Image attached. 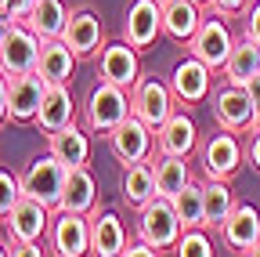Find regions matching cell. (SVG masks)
<instances>
[{
  "mask_svg": "<svg viewBox=\"0 0 260 257\" xmlns=\"http://www.w3.org/2000/svg\"><path fill=\"white\" fill-rule=\"evenodd\" d=\"M65 174H69V167L61 163V159L47 149L44 156H32L25 170H22V192L32 199H40L44 207L58 210L61 207V192H65Z\"/></svg>",
  "mask_w": 260,
  "mask_h": 257,
  "instance_id": "1",
  "label": "cell"
},
{
  "mask_svg": "<svg viewBox=\"0 0 260 257\" xmlns=\"http://www.w3.org/2000/svg\"><path fill=\"white\" fill-rule=\"evenodd\" d=\"M181 232H184V224H181L177 207H174L170 196H152L145 207H138V236L148 239L159 253L174 250Z\"/></svg>",
  "mask_w": 260,
  "mask_h": 257,
  "instance_id": "2",
  "label": "cell"
},
{
  "mask_svg": "<svg viewBox=\"0 0 260 257\" xmlns=\"http://www.w3.org/2000/svg\"><path fill=\"white\" fill-rule=\"evenodd\" d=\"M126 116H130V91L126 87L102 80L87 94V127L94 134H105L109 138Z\"/></svg>",
  "mask_w": 260,
  "mask_h": 257,
  "instance_id": "3",
  "label": "cell"
},
{
  "mask_svg": "<svg viewBox=\"0 0 260 257\" xmlns=\"http://www.w3.org/2000/svg\"><path fill=\"white\" fill-rule=\"evenodd\" d=\"M40 37L32 33L25 22H11L0 37V73L8 80L22 76V73H37V62H40Z\"/></svg>",
  "mask_w": 260,
  "mask_h": 257,
  "instance_id": "4",
  "label": "cell"
},
{
  "mask_svg": "<svg viewBox=\"0 0 260 257\" xmlns=\"http://www.w3.org/2000/svg\"><path fill=\"white\" fill-rule=\"evenodd\" d=\"M174 91L170 83H162L159 76H141L134 87H130V112L138 120H145L152 131H159L177 109H174Z\"/></svg>",
  "mask_w": 260,
  "mask_h": 257,
  "instance_id": "5",
  "label": "cell"
},
{
  "mask_svg": "<svg viewBox=\"0 0 260 257\" xmlns=\"http://www.w3.org/2000/svg\"><path fill=\"white\" fill-rule=\"evenodd\" d=\"M213 120H217V127H224V131L246 134L249 127L260 120V112H256V105H253L246 87L224 80V87L213 91Z\"/></svg>",
  "mask_w": 260,
  "mask_h": 257,
  "instance_id": "6",
  "label": "cell"
},
{
  "mask_svg": "<svg viewBox=\"0 0 260 257\" xmlns=\"http://www.w3.org/2000/svg\"><path fill=\"white\" fill-rule=\"evenodd\" d=\"M224 18H228V15H220V11H217V15H210V18H203L199 33L188 40V51L199 58V62H206L213 73H220V69H224L228 54H232V47H235V37H232V29H228V22H224Z\"/></svg>",
  "mask_w": 260,
  "mask_h": 257,
  "instance_id": "7",
  "label": "cell"
},
{
  "mask_svg": "<svg viewBox=\"0 0 260 257\" xmlns=\"http://www.w3.org/2000/svg\"><path fill=\"white\" fill-rule=\"evenodd\" d=\"M51 250L58 257H83L90 253V214H76L58 207L51 217Z\"/></svg>",
  "mask_w": 260,
  "mask_h": 257,
  "instance_id": "8",
  "label": "cell"
},
{
  "mask_svg": "<svg viewBox=\"0 0 260 257\" xmlns=\"http://www.w3.org/2000/svg\"><path fill=\"white\" fill-rule=\"evenodd\" d=\"M242 159H246V145L239 141L235 131H224V127L217 134H210L206 145H203V170H206V178H228L232 181L239 174V167H242Z\"/></svg>",
  "mask_w": 260,
  "mask_h": 257,
  "instance_id": "9",
  "label": "cell"
},
{
  "mask_svg": "<svg viewBox=\"0 0 260 257\" xmlns=\"http://www.w3.org/2000/svg\"><path fill=\"white\" fill-rule=\"evenodd\" d=\"M109 145H112V156L119 159V163H141V159H152V149H155V131L138 120L134 112H130L116 131L109 134Z\"/></svg>",
  "mask_w": 260,
  "mask_h": 257,
  "instance_id": "10",
  "label": "cell"
},
{
  "mask_svg": "<svg viewBox=\"0 0 260 257\" xmlns=\"http://www.w3.org/2000/svg\"><path fill=\"white\" fill-rule=\"evenodd\" d=\"M98 76L130 91L141 80V51L134 44H126V40L105 44L102 51H98Z\"/></svg>",
  "mask_w": 260,
  "mask_h": 257,
  "instance_id": "11",
  "label": "cell"
},
{
  "mask_svg": "<svg viewBox=\"0 0 260 257\" xmlns=\"http://www.w3.org/2000/svg\"><path fill=\"white\" fill-rule=\"evenodd\" d=\"M51 207H44L40 199L32 196H22L11 214L4 217V229H8V239L11 243H32V239H44L51 232Z\"/></svg>",
  "mask_w": 260,
  "mask_h": 257,
  "instance_id": "12",
  "label": "cell"
},
{
  "mask_svg": "<svg viewBox=\"0 0 260 257\" xmlns=\"http://www.w3.org/2000/svg\"><path fill=\"white\" fill-rule=\"evenodd\" d=\"M210 87H213V69L206 66V62H199L195 54L181 58L174 73H170V91L174 98L184 102V105H199L210 98Z\"/></svg>",
  "mask_w": 260,
  "mask_h": 257,
  "instance_id": "13",
  "label": "cell"
},
{
  "mask_svg": "<svg viewBox=\"0 0 260 257\" xmlns=\"http://www.w3.org/2000/svg\"><path fill=\"white\" fill-rule=\"evenodd\" d=\"M159 33H162V4L159 0H130L126 22H123V40L134 44L138 51H145L155 44Z\"/></svg>",
  "mask_w": 260,
  "mask_h": 257,
  "instance_id": "14",
  "label": "cell"
},
{
  "mask_svg": "<svg viewBox=\"0 0 260 257\" xmlns=\"http://www.w3.org/2000/svg\"><path fill=\"white\" fill-rule=\"evenodd\" d=\"M44 91H47V80L40 73L11 76V87H8V116H11V123H37Z\"/></svg>",
  "mask_w": 260,
  "mask_h": 257,
  "instance_id": "15",
  "label": "cell"
},
{
  "mask_svg": "<svg viewBox=\"0 0 260 257\" xmlns=\"http://www.w3.org/2000/svg\"><path fill=\"white\" fill-rule=\"evenodd\" d=\"M220 239L228 250L235 253H249L260 243V210L253 203H235V210L228 214V221L220 224Z\"/></svg>",
  "mask_w": 260,
  "mask_h": 257,
  "instance_id": "16",
  "label": "cell"
},
{
  "mask_svg": "<svg viewBox=\"0 0 260 257\" xmlns=\"http://www.w3.org/2000/svg\"><path fill=\"white\" fill-rule=\"evenodd\" d=\"M61 40L69 44L80 58L98 54V51L105 47V25H102V18H98V11H90V8H76V11L69 15V25H65Z\"/></svg>",
  "mask_w": 260,
  "mask_h": 257,
  "instance_id": "17",
  "label": "cell"
},
{
  "mask_svg": "<svg viewBox=\"0 0 260 257\" xmlns=\"http://www.w3.org/2000/svg\"><path fill=\"white\" fill-rule=\"evenodd\" d=\"M73 120H76V102H73L69 83H47L40 112H37V127L44 134H54L61 127H69Z\"/></svg>",
  "mask_w": 260,
  "mask_h": 257,
  "instance_id": "18",
  "label": "cell"
},
{
  "mask_svg": "<svg viewBox=\"0 0 260 257\" xmlns=\"http://www.w3.org/2000/svg\"><path fill=\"white\" fill-rule=\"evenodd\" d=\"M155 145L167 156H191L195 145H199V127H195V120L188 112H174L155 131Z\"/></svg>",
  "mask_w": 260,
  "mask_h": 257,
  "instance_id": "19",
  "label": "cell"
},
{
  "mask_svg": "<svg viewBox=\"0 0 260 257\" xmlns=\"http://www.w3.org/2000/svg\"><path fill=\"white\" fill-rule=\"evenodd\" d=\"M76 51L65 44L61 37L58 40H44L40 44V62H37V73L47 80V83H73V73H76Z\"/></svg>",
  "mask_w": 260,
  "mask_h": 257,
  "instance_id": "20",
  "label": "cell"
},
{
  "mask_svg": "<svg viewBox=\"0 0 260 257\" xmlns=\"http://www.w3.org/2000/svg\"><path fill=\"white\" fill-rule=\"evenodd\" d=\"M203 25V11L195 0H170L162 4V33L177 44H188Z\"/></svg>",
  "mask_w": 260,
  "mask_h": 257,
  "instance_id": "21",
  "label": "cell"
},
{
  "mask_svg": "<svg viewBox=\"0 0 260 257\" xmlns=\"http://www.w3.org/2000/svg\"><path fill=\"white\" fill-rule=\"evenodd\" d=\"M126 250V232H123V221L112 210H102L90 217V253L98 257H119Z\"/></svg>",
  "mask_w": 260,
  "mask_h": 257,
  "instance_id": "22",
  "label": "cell"
},
{
  "mask_svg": "<svg viewBox=\"0 0 260 257\" xmlns=\"http://www.w3.org/2000/svg\"><path fill=\"white\" fill-rule=\"evenodd\" d=\"M47 149L61 159L65 167H87L90 163V138L76 127V120L69 127H61V131L47 134Z\"/></svg>",
  "mask_w": 260,
  "mask_h": 257,
  "instance_id": "23",
  "label": "cell"
},
{
  "mask_svg": "<svg viewBox=\"0 0 260 257\" xmlns=\"http://www.w3.org/2000/svg\"><path fill=\"white\" fill-rule=\"evenodd\" d=\"M61 207L76 210V214H94L98 207V181L87 167H69L65 174V192H61Z\"/></svg>",
  "mask_w": 260,
  "mask_h": 257,
  "instance_id": "24",
  "label": "cell"
},
{
  "mask_svg": "<svg viewBox=\"0 0 260 257\" xmlns=\"http://www.w3.org/2000/svg\"><path fill=\"white\" fill-rule=\"evenodd\" d=\"M220 73H224V80H228V83L246 87V83L260 73V44H256V40H249V37H239Z\"/></svg>",
  "mask_w": 260,
  "mask_h": 257,
  "instance_id": "25",
  "label": "cell"
},
{
  "mask_svg": "<svg viewBox=\"0 0 260 257\" xmlns=\"http://www.w3.org/2000/svg\"><path fill=\"white\" fill-rule=\"evenodd\" d=\"M69 15L73 11H65L61 0H37V8H32V15L25 18V25L40 40H58L65 33V25H69Z\"/></svg>",
  "mask_w": 260,
  "mask_h": 257,
  "instance_id": "26",
  "label": "cell"
},
{
  "mask_svg": "<svg viewBox=\"0 0 260 257\" xmlns=\"http://www.w3.org/2000/svg\"><path fill=\"white\" fill-rule=\"evenodd\" d=\"M152 196H159L155 167L148 163V159H141V163H126V170H123V199L130 207H145Z\"/></svg>",
  "mask_w": 260,
  "mask_h": 257,
  "instance_id": "27",
  "label": "cell"
},
{
  "mask_svg": "<svg viewBox=\"0 0 260 257\" xmlns=\"http://www.w3.org/2000/svg\"><path fill=\"white\" fill-rule=\"evenodd\" d=\"M203 192H206L203 224L206 229H220V224L228 221V214L235 210V196H232V188H228V178H206Z\"/></svg>",
  "mask_w": 260,
  "mask_h": 257,
  "instance_id": "28",
  "label": "cell"
},
{
  "mask_svg": "<svg viewBox=\"0 0 260 257\" xmlns=\"http://www.w3.org/2000/svg\"><path fill=\"white\" fill-rule=\"evenodd\" d=\"M191 181V170H188V156H167V152H159L155 159V188H159V196H177V192Z\"/></svg>",
  "mask_w": 260,
  "mask_h": 257,
  "instance_id": "29",
  "label": "cell"
},
{
  "mask_svg": "<svg viewBox=\"0 0 260 257\" xmlns=\"http://www.w3.org/2000/svg\"><path fill=\"white\" fill-rule=\"evenodd\" d=\"M174 207H177V217H181L184 229H199V224H203V210H206V192H203V185L191 178V181L177 192V196H174Z\"/></svg>",
  "mask_w": 260,
  "mask_h": 257,
  "instance_id": "30",
  "label": "cell"
},
{
  "mask_svg": "<svg viewBox=\"0 0 260 257\" xmlns=\"http://www.w3.org/2000/svg\"><path fill=\"white\" fill-rule=\"evenodd\" d=\"M174 250L181 257H213V239L206 236V224H199V229H184Z\"/></svg>",
  "mask_w": 260,
  "mask_h": 257,
  "instance_id": "31",
  "label": "cell"
},
{
  "mask_svg": "<svg viewBox=\"0 0 260 257\" xmlns=\"http://www.w3.org/2000/svg\"><path fill=\"white\" fill-rule=\"evenodd\" d=\"M25 196L22 192V178H15L11 170H0V217H8L11 207Z\"/></svg>",
  "mask_w": 260,
  "mask_h": 257,
  "instance_id": "32",
  "label": "cell"
},
{
  "mask_svg": "<svg viewBox=\"0 0 260 257\" xmlns=\"http://www.w3.org/2000/svg\"><path fill=\"white\" fill-rule=\"evenodd\" d=\"M246 163L253 170H260V120L246 131Z\"/></svg>",
  "mask_w": 260,
  "mask_h": 257,
  "instance_id": "33",
  "label": "cell"
},
{
  "mask_svg": "<svg viewBox=\"0 0 260 257\" xmlns=\"http://www.w3.org/2000/svg\"><path fill=\"white\" fill-rule=\"evenodd\" d=\"M242 37H249V40H256V44H260V0L246 8V25H242Z\"/></svg>",
  "mask_w": 260,
  "mask_h": 257,
  "instance_id": "34",
  "label": "cell"
},
{
  "mask_svg": "<svg viewBox=\"0 0 260 257\" xmlns=\"http://www.w3.org/2000/svg\"><path fill=\"white\" fill-rule=\"evenodd\" d=\"M123 253H126V257H155L159 250H155L148 239H141V236H138L134 243H126V250H123Z\"/></svg>",
  "mask_w": 260,
  "mask_h": 257,
  "instance_id": "35",
  "label": "cell"
},
{
  "mask_svg": "<svg viewBox=\"0 0 260 257\" xmlns=\"http://www.w3.org/2000/svg\"><path fill=\"white\" fill-rule=\"evenodd\" d=\"M32 8H37V0H8V11H11L15 22H25L32 15Z\"/></svg>",
  "mask_w": 260,
  "mask_h": 257,
  "instance_id": "36",
  "label": "cell"
},
{
  "mask_svg": "<svg viewBox=\"0 0 260 257\" xmlns=\"http://www.w3.org/2000/svg\"><path fill=\"white\" fill-rule=\"evenodd\" d=\"M11 253L15 257H44L47 250H44V239H32V243H15Z\"/></svg>",
  "mask_w": 260,
  "mask_h": 257,
  "instance_id": "37",
  "label": "cell"
},
{
  "mask_svg": "<svg viewBox=\"0 0 260 257\" xmlns=\"http://www.w3.org/2000/svg\"><path fill=\"white\" fill-rule=\"evenodd\" d=\"M210 8H213V11H220V15H239V11H246V8H249V0H213Z\"/></svg>",
  "mask_w": 260,
  "mask_h": 257,
  "instance_id": "38",
  "label": "cell"
},
{
  "mask_svg": "<svg viewBox=\"0 0 260 257\" xmlns=\"http://www.w3.org/2000/svg\"><path fill=\"white\" fill-rule=\"evenodd\" d=\"M8 87H11V80L4 76V73H0V127H4L11 116H8Z\"/></svg>",
  "mask_w": 260,
  "mask_h": 257,
  "instance_id": "39",
  "label": "cell"
},
{
  "mask_svg": "<svg viewBox=\"0 0 260 257\" xmlns=\"http://www.w3.org/2000/svg\"><path fill=\"white\" fill-rule=\"evenodd\" d=\"M246 91H249V98H253V105H256V112H260V73L246 83Z\"/></svg>",
  "mask_w": 260,
  "mask_h": 257,
  "instance_id": "40",
  "label": "cell"
},
{
  "mask_svg": "<svg viewBox=\"0 0 260 257\" xmlns=\"http://www.w3.org/2000/svg\"><path fill=\"white\" fill-rule=\"evenodd\" d=\"M11 250H15V243H11V239H8V243L0 239V253H11Z\"/></svg>",
  "mask_w": 260,
  "mask_h": 257,
  "instance_id": "41",
  "label": "cell"
},
{
  "mask_svg": "<svg viewBox=\"0 0 260 257\" xmlns=\"http://www.w3.org/2000/svg\"><path fill=\"white\" fill-rule=\"evenodd\" d=\"M0 18H11V11H8V0H0Z\"/></svg>",
  "mask_w": 260,
  "mask_h": 257,
  "instance_id": "42",
  "label": "cell"
},
{
  "mask_svg": "<svg viewBox=\"0 0 260 257\" xmlns=\"http://www.w3.org/2000/svg\"><path fill=\"white\" fill-rule=\"evenodd\" d=\"M195 4H199V8H206V4H213V0H195Z\"/></svg>",
  "mask_w": 260,
  "mask_h": 257,
  "instance_id": "43",
  "label": "cell"
},
{
  "mask_svg": "<svg viewBox=\"0 0 260 257\" xmlns=\"http://www.w3.org/2000/svg\"><path fill=\"white\" fill-rule=\"evenodd\" d=\"M159 4H170V0H159Z\"/></svg>",
  "mask_w": 260,
  "mask_h": 257,
  "instance_id": "44",
  "label": "cell"
},
{
  "mask_svg": "<svg viewBox=\"0 0 260 257\" xmlns=\"http://www.w3.org/2000/svg\"><path fill=\"white\" fill-rule=\"evenodd\" d=\"M0 221H4V217H0Z\"/></svg>",
  "mask_w": 260,
  "mask_h": 257,
  "instance_id": "45",
  "label": "cell"
}]
</instances>
